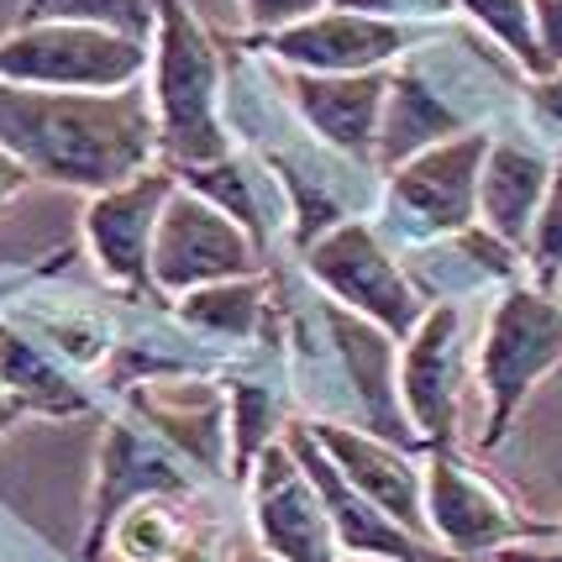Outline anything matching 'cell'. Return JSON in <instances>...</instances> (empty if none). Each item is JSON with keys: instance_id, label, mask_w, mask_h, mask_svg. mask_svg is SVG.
Here are the masks:
<instances>
[{"instance_id": "obj_1", "label": "cell", "mask_w": 562, "mask_h": 562, "mask_svg": "<svg viewBox=\"0 0 562 562\" xmlns=\"http://www.w3.org/2000/svg\"><path fill=\"white\" fill-rule=\"evenodd\" d=\"M0 147L32 179L100 195L158 158V111L143 85L43 90L0 79Z\"/></svg>"}, {"instance_id": "obj_2", "label": "cell", "mask_w": 562, "mask_h": 562, "mask_svg": "<svg viewBox=\"0 0 562 562\" xmlns=\"http://www.w3.org/2000/svg\"><path fill=\"white\" fill-rule=\"evenodd\" d=\"M158 69H153V111H158V158L184 173L221 164L232 153L221 122V53L184 0H158Z\"/></svg>"}, {"instance_id": "obj_3", "label": "cell", "mask_w": 562, "mask_h": 562, "mask_svg": "<svg viewBox=\"0 0 562 562\" xmlns=\"http://www.w3.org/2000/svg\"><path fill=\"white\" fill-rule=\"evenodd\" d=\"M562 368V300L541 284H515L499 294L479 347V384L490 394L484 447H499L515 426V411L537 390L541 373Z\"/></svg>"}, {"instance_id": "obj_4", "label": "cell", "mask_w": 562, "mask_h": 562, "mask_svg": "<svg viewBox=\"0 0 562 562\" xmlns=\"http://www.w3.org/2000/svg\"><path fill=\"white\" fill-rule=\"evenodd\" d=\"M147 43L90 22L37 16L0 37V79L43 90H126L147 69Z\"/></svg>"}, {"instance_id": "obj_5", "label": "cell", "mask_w": 562, "mask_h": 562, "mask_svg": "<svg viewBox=\"0 0 562 562\" xmlns=\"http://www.w3.org/2000/svg\"><path fill=\"white\" fill-rule=\"evenodd\" d=\"M258 269H263V247L221 205H211L190 184H179L158 216V237H153V290L190 294L205 284H226V279H258Z\"/></svg>"}, {"instance_id": "obj_6", "label": "cell", "mask_w": 562, "mask_h": 562, "mask_svg": "<svg viewBox=\"0 0 562 562\" xmlns=\"http://www.w3.org/2000/svg\"><path fill=\"white\" fill-rule=\"evenodd\" d=\"M426 520H431V541H441L452 558H479V552H505L515 541L531 537H558V526L531 520L494 479L473 473V468L452 452V441L431 447L426 463Z\"/></svg>"}, {"instance_id": "obj_7", "label": "cell", "mask_w": 562, "mask_h": 562, "mask_svg": "<svg viewBox=\"0 0 562 562\" xmlns=\"http://www.w3.org/2000/svg\"><path fill=\"white\" fill-rule=\"evenodd\" d=\"M305 269L326 284V294L337 305L379 321L394 342H405L420 326V316L431 311L416 284L394 269L390 247L379 243L373 226H363V221H342L326 237H316V243L305 247Z\"/></svg>"}, {"instance_id": "obj_8", "label": "cell", "mask_w": 562, "mask_h": 562, "mask_svg": "<svg viewBox=\"0 0 562 562\" xmlns=\"http://www.w3.org/2000/svg\"><path fill=\"white\" fill-rule=\"evenodd\" d=\"M490 158L484 132H463L416 153L390 173V211L411 237H458L479 216V173Z\"/></svg>"}, {"instance_id": "obj_9", "label": "cell", "mask_w": 562, "mask_h": 562, "mask_svg": "<svg viewBox=\"0 0 562 562\" xmlns=\"http://www.w3.org/2000/svg\"><path fill=\"white\" fill-rule=\"evenodd\" d=\"M243 484H252V526L263 552L279 562H342V541L337 526L321 505L316 484L305 479L300 458L290 452V441H269Z\"/></svg>"}, {"instance_id": "obj_10", "label": "cell", "mask_w": 562, "mask_h": 562, "mask_svg": "<svg viewBox=\"0 0 562 562\" xmlns=\"http://www.w3.org/2000/svg\"><path fill=\"white\" fill-rule=\"evenodd\" d=\"M173 190H179L173 169H147L116 190H100L85 205V243H90L105 279H116L126 290L158 294L153 290V237H158V216H164Z\"/></svg>"}, {"instance_id": "obj_11", "label": "cell", "mask_w": 562, "mask_h": 562, "mask_svg": "<svg viewBox=\"0 0 562 562\" xmlns=\"http://www.w3.org/2000/svg\"><path fill=\"white\" fill-rule=\"evenodd\" d=\"M284 441H290V452L300 458L305 479L316 484L321 505H326L331 526H337L342 552H373V558H400V562H458L447 547L411 537V531H405L400 520H390V515L379 510L363 490H352V479L331 463V452L321 447V437L305 426V420H290Z\"/></svg>"}, {"instance_id": "obj_12", "label": "cell", "mask_w": 562, "mask_h": 562, "mask_svg": "<svg viewBox=\"0 0 562 562\" xmlns=\"http://www.w3.org/2000/svg\"><path fill=\"white\" fill-rule=\"evenodd\" d=\"M400 394H405V420L431 447L452 441V431H458V400H463V321H458L452 300L431 305L416 331L405 337Z\"/></svg>"}, {"instance_id": "obj_13", "label": "cell", "mask_w": 562, "mask_h": 562, "mask_svg": "<svg viewBox=\"0 0 562 562\" xmlns=\"http://www.w3.org/2000/svg\"><path fill=\"white\" fill-rule=\"evenodd\" d=\"M252 48H269L305 74H368L390 64L416 43V26L405 22H379V16H358V11H331V16H305L294 26L247 37Z\"/></svg>"}, {"instance_id": "obj_14", "label": "cell", "mask_w": 562, "mask_h": 562, "mask_svg": "<svg viewBox=\"0 0 562 562\" xmlns=\"http://www.w3.org/2000/svg\"><path fill=\"white\" fill-rule=\"evenodd\" d=\"M394 74H290V100L305 122L316 126L326 147H337L358 164H373L379 153V126L390 105Z\"/></svg>"}, {"instance_id": "obj_15", "label": "cell", "mask_w": 562, "mask_h": 562, "mask_svg": "<svg viewBox=\"0 0 562 562\" xmlns=\"http://www.w3.org/2000/svg\"><path fill=\"white\" fill-rule=\"evenodd\" d=\"M311 431L321 437V447L331 452V463L352 479V490H363L379 510L400 520L411 537L431 541V520H426V479L416 473V463L405 458L400 441L384 437H363V431H347L331 420H311Z\"/></svg>"}, {"instance_id": "obj_16", "label": "cell", "mask_w": 562, "mask_h": 562, "mask_svg": "<svg viewBox=\"0 0 562 562\" xmlns=\"http://www.w3.org/2000/svg\"><path fill=\"white\" fill-rule=\"evenodd\" d=\"M552 184V164L547 153L531 143H490L484 173H479V221L484 232H494L505 247L526 252L537 211Z\"/></svg>"}, {"instance_id": "obj_17", "label": "cell", "mask_w": 562, "mask_h": 562, "mask_svg": "<svg viewBox=\"0 0 562 562\" xmlns=\"http://www.w3.org/2000/svg\"><path fill=\"white\" fill-rule=\"evenodd\" d=\"M158 458L164 452H147L143 437H132L126 426H111L105 452H100V490H95V505H90V526H85V562L100 558V547H105V537H111V526H116V515L126 505L190 484L184 473H173Z\"/></svg>"}, {"instance_id": "obj_18", "label": "cell", "mask_w": 562, "mask_h": 562, "mask_svg": "<svg viewBox=\"0 0 562 562\" xmlns=\"http://www.w3.org/2000/svg\"><path fill=\"white\" fill-rule=\"evenodd\" d=\"M258 316H263V284L258 279L205 284V290H190V300L179 305V321H190L211 337H252Z\"/></svg>"}, {"instance_id": "obj_19", "label": "cell", "mask_w": 562, "mask_h": 562, "mask_svg": "<svg viewBox=\"0 0 562 562\" xmlns=\"http://www.w3.org/2000/svg\"><path fill=\"white\" fill-rule=\"evenodd\" d=\"M37 16L105 26V32H122L132 43H147V48L158 37V0H32L22 22H37Z\"/></svg>"}, {"instance_id": "obj_20", "label": "cell", "mask_w": 562, "mask_h": 562, "mask_svg": "<svg viewBox=\"0 0 562 562\" xmlns=\"http://www.w3.org/2000/svg\"><path fill=\"white\" fill-rule=\"evenodd\" d=\"M468 16L479 26H490L494 43L505 53L520 58V69L531 74V79H547L552 64H547V53H541V37H537V16H531V0H458Z\"/></svg>"}, {"instance_id": "obj_21", "label": "cell", "mask_w": 562, "mask_h": 562, "mask_svg": "<svg viewBox=\"0 0 562 562\" xmlns=\"http://www.w3.org/2000/svg\"><path fill=\"white\" fill-rule=\"evenodd\" d=\"M526 258H531V269H537L541 290H558V273H562V169H552V184H547V200H541V211H537Z\"/></svg>"}, {"instance_id": "obj_22", "label": "cell", "mask_w": 562, "mask_h": 562, "mask_svg": "<svg viewBox=\"0 0 562 562\" xmlns=\"http://www.w3.org/2000/svg\"><path fill=\"white\" fill-rule=\"evenodd\" d=\"M337 11H358V16H379V22H405L416 26L426 16H452V5L458 0H331Z\"/></svg>"}, {"instance_id": "obj_23", "label": "cell", "mask_w": 562, "mask_h": 562, "mask_svg": "<svg viewBox=\"0 0 562 562\" xmlns=\"http://www.w3.org/2000/svg\"><path fill=\"white\" fill-rule=\"evenodd\" d=\"M321 5H326V0H243L252 37H263V32H279V26L305 22V16H316Z\"/></svg>"}, {"instance_id": "obj_24", "label": "cell", "mask_w": 562, "mask_h": 562, "mask_svg": "<svg viewBox=\"0 0 562 562\" xmlns=\"http://www.w3.org/2000/svg\"><path fill=\"white\" fill-rule=\"evenodd\" d=\"M531 16H537L541 53H547V64L558 74V64H562V0H531Z\"/></svg>"}, {"instance_id": "obj_25", "label": "cell", "mask_w": 562, "mask_h": 562, "mask_svg": "<svg viewBox=\"0 0 562 562\" xmlns=\"http://www.w3.org/2000/svg\"><path fill=\"white\" fill-rule=\"evenodd\" d=\"M531 111H537L541 122H547L562 137V74H547V79H537V90H531Z\"/></svg>"}, {"instance_id": "obj_26", "label": "cell", "mask_w": 562, "mask_h": 562, "mask_svg": "<svg viewBox=\"0 0 562 562\" xmlns=\"http://www.w3.org/2000/svg\"><path fill=\"white\" fill-rule=\"evenodd\" d=\"M26 184H32V173H26L22 164H16V158L0 147V205H5V200H16Z\"/></svg>"}, {"instance_id": "obj_27", "label": "cell", "mask_w": 562, "mask_h": 562, "mask_svg": "<svg viewBox=\"0 0 562 562\" xmlns=\"http://www.w3.org/2000/svg\"><path fill=\"white\" fill-rule=\"evenodd\" d=\"M221 537H205V541H184V547H179V552H173L169 562H221Z\"/></svg>"}, {"instance_id": "obj_28", "label": "cell", "mask_w": 562, "mask_h": 562, "mask_svg": "<svg viewBox=\"0 0 562 562\" xmlns=\"http://www.w3.org/2000/svg\"><path fill=\"white\" fill-rule=\"evenodd\" d=\"M494 562H562V547H547V552H515V547H505V552H494Z\"/></svg>"}, {"instance_id": "obj_29", "label": "cell", "mask_w": 562, "mask_h": 562, "mask_svg": "<svg viewBox=\"0 0 562 562\" xmlns=\"http://www.w3.org/2000/svg\"><path fill=\"white\" fill-rule=\"evenodd\" d=\"M22 411H26V400H16V394H0V431L22 416Z\"/></svg>"}, {"instance_id": "obj_30", "label": "cell", "mask_w": 562, "mask_h": 562, "mask_svg": "<svg viewBox=\"0 0 562 562\" xmlns=\"http://www.w3.org/2000/svg\"><path fill=\"white\" fill-rule=\"evenodd\" d=\"M342 562H400V558H373V552H352V558H342Z\"/></svg>"}, {"instance_id": "obj_31", "label": "cell", "mask_w": 562, "mask_h": 562, "mask_svg": "<svg viewBox=\"0 0 562 562\" xmlns=\"http://www.w3.org/2000/svg\"><path fill=\"white\" fill-rule=\"evenodd\" d=\"M552 294H562V273H558V290H552Z\"/></svg>"}, {"instance_id": "obj_32", "label": "cell", "mask_w": 562, "mask_h": 562, "mask_svg": "<svg viewBox=\"0 0 562 562\" xmlns=\"http://www.w3.org/2000/svg\"><path fill=\"white\" fill-rule=\"evenodd\" d=\"M558 541H562V520H558Z\"/></svg>"}, {"instance_id": "obj_33", "label": "cell", "mask_w": 562, "mask_h": 562, "mask_svg": "<svg viewBox=\"0 0 562 562\" xmlns=\"http://www.w3.org/2000/svg\"><path fill=\"white\" fill-rule=\"evenodd\" d=\"M26 5H32V0H26Z\"/></svg>"}]
</instances>
